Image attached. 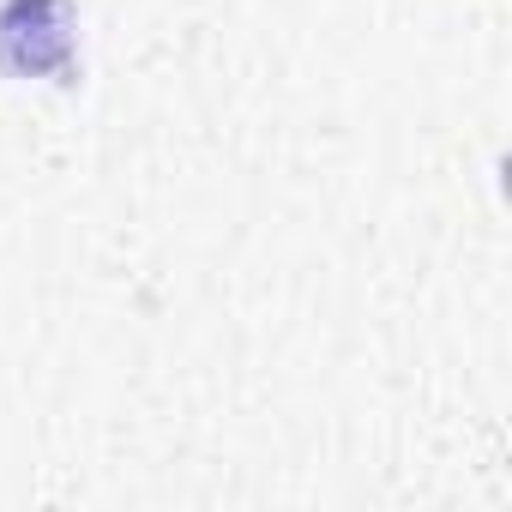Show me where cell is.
Masks as SVG:
<instances>
[{"mask_svg":"<svg viewBox=\"0 0 512 512\" xmlns=\"http://www.w3.org/2000/svg\"><path fill=\"white\" fill-rule=\"evenodd\" d=\"M73 0H7L0 7V73L73 79Z\"/></svg>","mask_w":512,"mask_h":512,"instance_id":"1","label":"cell"}]
</instances>
